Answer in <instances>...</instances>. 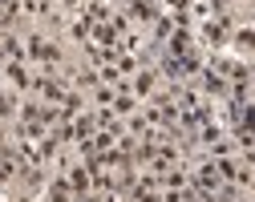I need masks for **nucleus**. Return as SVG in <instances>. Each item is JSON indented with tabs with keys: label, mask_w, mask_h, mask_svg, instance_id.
<instances>
[{
	"label": "nucleus",
	"mask_w": 255,
	"mask_h": 202,
	"mask_svg": "<svg viewBox=\"0 0 255 202\" xmlns=\"http://www.w3.org/2000/svg\"><path fill=\"white\" fill-rule=\"evenodd\" d=\"M65 182H69V190H73V194H85V190L93 186V170H81V166H77V170H69V174H65Z\"/></svg>",
	"instance_id": "obj_1"
},
{
	"label": "nucleus",
	"mask_w": 255,
	"mask_h": 202,
	"mask_svg": "<svg viewBox=\"0 0 255 202\" xmlns=\"http://www.w3.org/2000/svg\"><path fill=\"white\" fill-rule=\"evenodd\" d=\"M28 53H33L37 61H45V65H53V61H57V49H53V45H45L41 37H33V41H28Z\"/></svg>",
	"instance_id": "obj_2"
},
{
	"label": "nucleus",
	"mask_w": 255,
	"mask_h": 202,
	"mask_svg": "<svg viewBox=\"0 0 255 202\" xmlns=\"http://www.w3.org/2000/svg\"><path fill=\"white\" fill-rule=\"evenodd\" d=\"M49 202H73V190H69V182H65V178L49 186Z\"/></svg>",
	"instance_id": "obj_3"
},
{
	"label": "nucleus",
	"mask_w": 255,
	"mask_h": 202,
	"mask_svg": "<svg viewBox=\"0 0 255 202\" xmlns=\"http://www.w3.org/2000/svg\"><path fill=\"white\" fill-rule=\"evenodd\" d=\"M223 32H227V20H207V28H203V37H207L211 45H219V41H223Z\"/></svg>",
	"instance_id": "obj_4"
},
{
	"label": "nucleus",
	"mask_w": 255,
	"mask_h": 202,
	"mask_svg": "<svg viewBox=\"0 0 255 202\" xmlns=\"http://www.w3.org/2000/svg\"><path fill=\"white\" fill-rule=\"evenodd\" d=\"M239 45L255 49V24H251V28H239Z\"/></svg>",
	"instance_id": "obj_5"
},
{
	"label": "nucleus",
	"mask_w": 255,
	"mask_h": 202,
	"mask_svg": "<svg viewBox=\"0 0 255 202\" xmlns=\"http://www.w3.org/2000/svg\"><path fill=\"white\" fill-rule=\"evenodd\" d=\"M134 89H138V93H150V89H154V77H150V73H142V77L134 81Z\"/></svg>",
	"instance_id": "obj_6"
},
{
	"label": "nucleus",
	"mask_w": 255,
	"mask_h": 202,
	"mask_svg": "<svg viewBox=\"0 0 255 202\" xmlns=\"http://www.w3.org/2000/svg\"><path fill=\"white\" fill-rule=\"evenodd\" d=\"M8 109H12V101H8V97H4V93H0V117H4V113H8Z\"/></svg>",
	"instance_id": "obj_7"
}]
</instances>
